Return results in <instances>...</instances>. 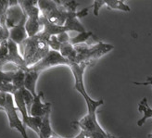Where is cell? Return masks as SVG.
I'll list each match as a JSON object with an SVG mask.
<instances>
[{
  "label": "cell",
  "instance_id": "1",
  "mask_svg": "<svg viewBox=\"0 0 152 138\" xmlns=\"http://www.w3.org/2000/svg\"><path fill=\"white\" fill-rule=\"evenodd\" d=\"M49 37L48 34L42 31L36 35L28 37L25 41L19 45L20 54L23 57L28 68L39 62L49 52Z\"/></svg>",
  "mask_w": 152,
  "mask_h": 138
},
{
  "label": "cell",
  "instance_id": "2",
  "mask_svg": "<svg viewBox=\"0 0 152 138\" xmlns=\"http://www.w3.org/2000/svg\"><path fill=\"white\" fill-rule=\"evenodd\" d=\"M74 49L75 57L71 63L88 62L91 65H93L96 60L113 50L114 47L110 44H106L104 42L98 41V43L96 45H88L85 43L74 45Z\"/></svg>",
  "mask_w": 152,
  "mask_h": 138
},
{
  "label": "cell",
  "instance_id": "3",
  "mask_svg": "<svg viewBox=\"0 0 152 138\" xmlns=\"http://www.w3.org/2000/svg\"><path fill=\"white\" fill-rule=\"evenodd\" d=\"M4 111L7 114V120H9L10 127L11 129L18 131L22 136V138H29L23 121L19 118V115H18L19 110L17 109V107L15 106L14 97L12 94H7V103L4 107Z\"/></svg>",
  "mask_w": 152,
  "mask_h": 138
},
{
  "label": "cell",
  "instance_id": "4",
  "mask_svg": "<svg viewBox=\"0 0 152 138\" xmlns=\"http://www.w3.org/2000/svg\"><path fill=\"white\" fill-rule=\"evenodd\" d=\"M60 65H65V66L69 67V65H70L69 59L63 57L61 54H60L59 51L50 49L49 52L45 55V57H44L39 62H37L36 64H34L32 67H30L29 69L30 70L35 71V72H42L45 70H48V69L60 66Z\"/></svg>",
  "mask_w": 152,
  "mask_h": 138
},
{
  "label": "cell",
  "instance_id": "5",
  "mask_svg": "<svg viewBox=\"0 0 152 138\" xmlns=\"http://www.w3.org/2000/svg\"><path fill=\"white\" fill-rule=\"evenodd\" d=\"M9 55L3 61L0 62V68L7 63H13L14 65H16L17 69H21V70L27 72L29 68L25 63L23 57L20 54L19 45L9 39Z\"/></svg>",
  "mask_w": 152,
  "mask_h": 138
},
{
  "label": "cell",
  "instance_id": "6",
  "mask_svg": "<svg viewBox=\"0 0 152 138\" xmlns=\"http://www.w3.org/2000/svg\"><path fill=\"white\" fill-rule=\"evenodd\" d=\"M27 16L26 13L23 11L20 5L10 7L6 13V24L7 27L10 29L13 26L19 24L20 22Z\"/></svg>",
  "mask_w": 152,
  "mask_h": 138
},
{
  "label": "cell",
  "instance_id": "7",
  "mask_svg": "<svg viewBox=\"0 0 152 138\" xmlns=\"http://www.w3.org/2000/svg\"><path fill=\"white\" fill-rule=\"evenodd\" d=\"M43 96H44L43 92H39V93L37 94V96H34V102L31 107V110L29 111L30 116L43 117L48 110H51V103H43L42 102Z\"/></svg>",
  "mask_w": 152,
  "mask_h": 138
},
{
  "label": "cell",
  "instance_id": "8",
  "mask_svg": "<svg viewBox=\"0 0 152 138\" xmlns=\"http://www.w3.org/2000/svg\"><path fill=\"white\" fill-rule=\"evenodd\" d=\"M27 19L28 17L26 16L19 24L15 25L10 29V39L18 45H20L29 37L26 28H25V23H26Z\"/></svg>",
  "mask_w": 152,
  "mask_h": 138
},
{
  "label": "cell",
  "instance_id": "9",
  "mask_svg": "<svg viewBox=\"0 0 152 138\" xmlns=\"http://www.w3.org/2000/svg\"><path fill=\"white\" fill-rule=\"evenodd\" d=\"M41 72H35L28 69V71L25 72V80H24V87L32 93L34 96H37L36 93V83L39 78Z\"/></svg>",
  "mask_w": 152,
  "mask_h": 138
},
{
  "label": "cell",
  "instance_id": "10",
  "mask_svg": "<svg viewBox=\"0 0 152 138\" xmlns=\"http://www.w3.org/2000/svg\"><path fill=\"white\" fill-rule=\"evenodd\" d=\"M25 28H26L29 37L36 35L37 34L41 33L44 29L41 17L40 18H28L25 23Z\"/></svg>",
  "mask_w": 152,
  "mask_h": 138
},
{
  "label": "cell",
  "instance_id": "11",
  "mask_svg": "<svg viewBox=\"0 0 152 138\" xmlns=\"http://www.w3.org/2000/svg\"><path fill=\"white\" fill-rule=\"evenodd\" d=\"M50 113L51 110H48L42 117V124L40 127V134H38V137L41 136L43 138H50L55 132L53 131L51 127V122H50Z\"/></svg>",
  "mask_w": 152,
  "mask_h": 138
},
{
  "label": "cell",
  "instance_id": "12",
  "mask_svg": "<svg viewBox=\"0 0 152 138\" xmlns=\"http://www.w3.org/2000/svg\"><path fill=\"white\" fill-rule=\"evenodd\" d=\"M138 111L143 113V117L140 120H137L136 124H137L138 127H142L148 119L152 118V109L148 106L147 97H144L142 100L139 102V104H138Z\"/></svg>",
  "mask_w": 152,
  "mask_h": 138
},
{
  "label": "cell",
  "instance_id": "13",
  "mask_svg": "<svg viewBox=\"0 0 152 138\" xmlns=\"http://www.w3.org/2000/svg\"><path fill=\"white\" fill-rule=\"evenodd\" d=\"M104 5L107 6L108 9L113 10H120L123 12H130L131 7L126 5L121 0H102Z\"/></svg>",
  "mask_w": 152,
  "mask_h": 138
},
{
  "label": "cell",
  "instance_id": "14",
  "mask_svg": "<svg viewBox=\"0 0 152 138\" xmlns=\"http://www.w3.org/2000/svg\"><path fill=\"white\" fill-rule=\"evenodd\" d=\"M24 80H25V71L21 70V69H17L15 71L13 80H12L13 85L16 87L17 90L24 87Z\"/></svg>",
  "mask_w": 152,
  "mask_h": 138
},
{
  "label": "cell",
  "instance_id": "15",
  "mask_svg": "<svg viewBox=\"0 0 152 138\" xmlns=\"http://www.w3.org/2000/svg\"><path fill=\"white\" fill-rule=\"evenodd\" d=\"M94 36V34L90 31H86V32H82L79 33L76 36L74 37H71L70 39V43L72 45H81V44H85L90 37Z\"/></svg>",
  "mask_w": 152,
  "mask_h": 138
},
{
  "label": "cell",
  "instance_id": "16",
  "mask_svg": "<svg viewBox=\"0 0 152 138\" xmlns=\"http://www.w3.org/2000/svg\"><path fill=\"white\" fill-rule=\"evenodd\" d=\"M74 51V45H72L70 42L69 43H64L61 45V47H60V54H61L63 57H65L66 58H69L72 54Z\"/></svg>",
  "mask_w": 152,
  "mask_h": 138
},
{
  "label": "cell",
  "instance_id": "17",
  "mask_svg": "<svg viewBox=\"0 0 152 138\" xmlns=\"http://www.w3.org/2000/svg\"><path fill=\"white\" fill-rule=\"evenodd\" d=\"M21 91H22V95H23L24 101H25L26 106H27L28 111H30V110H31V107H32V104H33V102H34V96L32 95L31 92L28 91L25 87L21 88Z\"/></svg>",
  "mask_w": 152,
  "mask_h": 138
},
{
  "label": "cell",
  "instance_id": "18",
  "mask_svg": "<svg viewBox=\"0 0 152 138\" xmlns=\"http://www.w3.org/2000/svg\"><path fill=\"white\" fill-rule=\"evenodd\" d=\"M14 73H15V71L3 72L2 70H0V83H12Z\"/></svg>",
  "mask_w": 152,
  "mask_h": 138
},
{
  "label": "cell",
  "instance_id": "19",
  "mask_svg": "<svg viewBox=\"0 0 152 138\" xmlns=\"http://www.w3.org/2000/svg\"><path fill=\"white\" fill-rule=\"evenodd\" d=\"M9 40L0 42V62L3 61L9 55Z\"/></svg>",
  "mask_w": 152,
  "mask_h": 138
},
{
  "label": "cell",
  "instance_id": "20",
  "mask_svg": "<svg viewBox=\"0 0 152 138\" xmlns=\"http://www.w3.org/2000/svg\"><path fill=\"white\" fill-rule=\"evenodd\" d=\"M48 45H49L50 49L56 50V51H59L62 44L58 41L57 35H51L49 37V39H48Z\"/></svg>",
  "mask_w": 152,
  "mask_h": 138
},
{
  "label": "cell",
  "instance_id": "21",
  "mask_svg": "<svg viewBox=\"0 0 152 138\" xmlns=\"http://www.w3.org/2000/svg\"><path fill=\"white\" fill-rule=\"evenodd\" d=\"M10 39V29L7 26L0 25V42Z\"/></svg>",
  "mask_w": 152,
  "mask_h": 138
},
{
  "label": "cell",
  "instance_id": "22",
  "mask_svg": "<svg viewBox=\"0 0 152 138\" xmlns=\"http://www.w3.org/2000/svg\"><path fill=\"white\" fill-rule=\"evenodd\" d=\"M19 4L22 7V9H24L30 7L38 6V0H19Z\"/></svg>",
  "mask_w": 152,
  "mask_h": 138
},
{
  "label": "cell",
  "instance_id": "23",
  "mask_svg": "<svg viewBox=\"0 0 152 138\" xmlns=\"http://www.w3.org/2000/svg\"><path fill=\"white\" fill-rule=\"evenodd\" d=\"M57 37H58V41H59L60 43H61V44H64V43H69V42H70V39H71L70 35L68 34V33H67V32H65V33H61V34H58V35H57Z\"/></svg>",
  "mask_w": 152,
  "mask_h": 138
},
{
  "label": "cell",
  "instance_id": "24",
  "mask_svg": "<svg viewBox=\"0 0 152 138\" xmlns=\"http://www.w3.org/2000/svg\"><path fill=\"white\" fill-rule=\"evenodd\" d=\"M132 83L135 85H150L152 87V77H148L146 82H132Z\"/></svg>",
  "mask_w": 152,
  "mask_h": 138
},
{
  "label": "cell",
  "instance_id": "25",
  "mask_svg": "<svg viewBox=\"0 0 152 138\" xmlns=\"http://www.w3.org/2000/svg\"><path fill=\"white\" fill-rule=\"evenodd\" d=\"M7 93L0 91V107H2L3 109L7 103Z\"/></svg>",
  "mask_w": 152,
  "mask_h": 138
},
{
  "label": "cell",
  "instance_id": "26",
  "mask_svg": "<svg viewBox=\"0 0 152 138\" xmlns=\"http://www.w3.org/2000/svg\"><path fill=\"white\" fill-rule=\"evenodd\" d=\"M9 3H10V7L17 6L19 5V0H9Z\"/></svg>",
  "mask_w": 152,
  "mask_h": 138
},
{
  "label": "cell",
  "instance_id": "27",
  "mask_svg": "<svg viewBox=\"0 0 152 138\" xmlns=\"http://www.w3.org/2000/svg\"><path fill=\"white\" fill-rule=\"evenodd\" d=\"M50 138H63V137H61V136H59V135H58L56 133L54 134H53Z\"/></svg>",
  "mask_w": 152,
  "mask_h": 138
},
{
  "label": "cell",
  "instance_id": "28",
  "mask_svg": "<svg viewBox=\"0 0 152 138\" xmlns=\"http://www.w3.org/2000/svg\"><path fill=\"white\" fill-rule=\"evenodd\" d=\"M148 138H152V134H149L148 135Z\"/></svg>",
  "mask_w": 152,
  "mask_h": 138
},
{
  "label": "cell",
  "instance_id": "29",
  "mask_svg": "<svg viewBox=\"0 0 152 138\" xmlns=\"http://www.w3.org/2000/svg\"><path fill=\"white\" fill-rule=\"evenodd\" d=\"M0 110H3L4 111V109L2 108V107H0Z\"/></svg>",
  "mask_w": 152,
  "mask_h": 138
},
{
  "label": "cell",
  "instance_id": "30",
  "mask_svg": "<svg viewBox=\"0 0 152 138\" xmlns=\"http://www.w3.org/2000/svg\"><path fill=\"white\" fill-rule=\"evenodd\" d=\"M110 138H115V137H113V136L111 135V136H110Z\"/></svg>",
  "mask_w": 152,
  "mask_h": 138
},
{
  "label": "cell",
  "instance_id": "31",
  "mask_svg": "<svg viewBox=\"0 0 152 138\" xmlns=\"http://www.w3.org/2000/svg\"><path fill=\"white\" fill-rule=\"evenodd\" d=\"M121 1H124H124H125V0H121Z\"/></svg>",
  "mask_w": 152,
  "mask_h": 138
}]
</instances>
